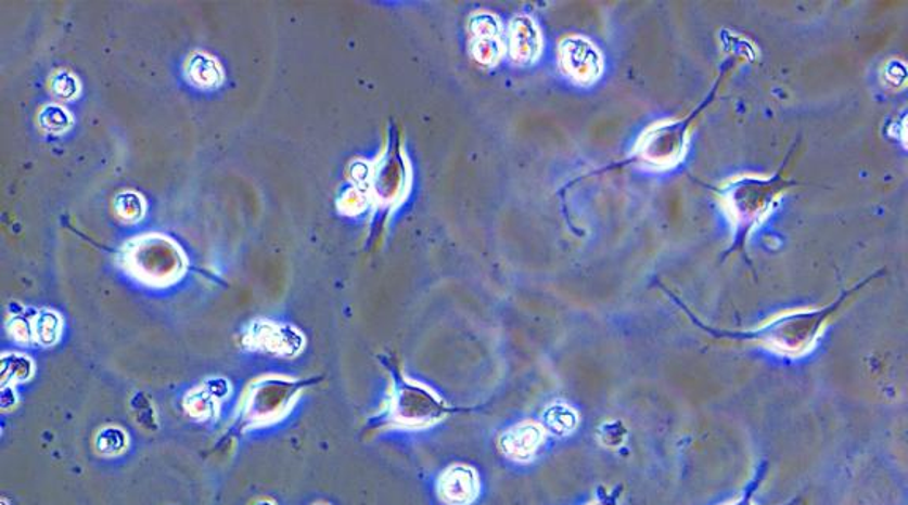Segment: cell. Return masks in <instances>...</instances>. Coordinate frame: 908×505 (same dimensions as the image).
<instances>
[{"label":"cell","mask_w":908,"mask_h":505,"mask_svg":"<svg viewBox=\"0 0 908 505\" xmlns=\"http://www.w3.org/2000/svg\"><path fill=\"white\" fill-rule=\"evenodd\" d=\"M443 500L452 505H466L476 497L477 479L473 470L457 466L447 470L439 483Z\"/></svg>","instance_id":"obj_8"},{"label":"cell","mask_w":908,"mask_h":505,"mask_svg":"<svg viewBox=\"0 0 908 505\" xmlns=\"http://www.w3.org/2000/svg\"><path fill=\"white\" fill-rule=\"evenodd\" d=\"M410 181L407 160L401 155L398 145H394L393 152L387 154L384 161L374 174V195L383 204H397L404 199L405 192Z\"/></svg>","instance_id":"obj_7"},{"label":"cell","mask_w":908,"mask_h":505,"mask_svg":"<svg viewBox=\"0 0 908 505\" xmlns=\"http://www.w3.org/2000/svg\"><path fill=\"white\" fill-rule=\"evenodd\" d=\"M793 185L795 182L786 178L785 166H782L776 174L738 176L716 189L720 206L733 228L730 251L744 248L749 237L768 220L779 200Z\"/></svg>","instance_id":"obj_2"},{"label":"cell","mask_w":908,"mask_h":505,"mask_svg":"<svg viewBox=\"0 0 908 505\" xmlns=\"http://www.w3.org/2000/svg\"><path fill=\"white\" fill-rule=\"evenodd\" d=\"M394 386L391 407L394 424L404 427H427L450 413V407L432 390L401 378L398 373L395 375Z\"/></svg>","instance_id":"obj_4"},{"label":"cell","mask_w":908,"mask_h":505,"mask_svg":"<svg viewBox=\"0 0 908 505\" xmlns=\"http://www.w3.org/2000/svg\"><path fill=\"white\" fill-rule=\"evenodd\" d=\"M879 276V272L866 276L861 282L856 283L852 288L842 290L841 294L827 306L819 308H802V310L786 311V313L778 314L772 320L758 325L755 328H747V331H726V328H716L712 325L703 323L699 318L689 310L681 300L674 294L668 293V296L674 297L675 302L679 308L688 314L689 320L702 328L709 337L716 340L737 341V344H752L764 346L769 351L776 352L785 358H803L809 354L823 335L824 328L828 327L830 321L839 313L842 307L865 288L866 285L873 282Z\"/></svg>","instance_id":"obj_1"},{"label":"cell","mask_w":908,"mask_h":505,"mask_svg":"<svg viewBox=\"0 0 908 505\" xmlns=\"http://www.w3.org/2000/svg\"><path fill=\"white\" fill-rule=\"evenodd\" d=\"M504 47L512 64L520 67L535 65L543 51V36L539 24L528 15L515 16L506 30Z\"/></svg>","instance_id":"obj_6"},{"label":"cell","mask_w":908,"mask_h":505,"mask_svg":"<svg viewBox=\"0 0 908 505\" xmlns=\"http://www.w3.org/2000/svg\"><path fill=\"white\" fill-rule=\"evenodd\" d=\"M726 70L720 73L719 78L714 81L712 91L695 106L688 116L679 119L662 120L653 124L640 134L629 157L624 158L619 166H640L651 171H668L677 168L679 163L685 160L688 154L689 138L692 128L703 111L714 102L720 82H722Z\"/></svg>","instance_id":"obj_3"},{"label":"cell","mask_w":908,"mask_h":505,"mask_svg":"<svg viewBox=\"0 0 908 505\" xmlns=\"http://www.w3.org/2000/svg\"><path fill=\"white\" fill-rule=\"evenodd\" d=\"M540 441H542V435L536 427L523 425L504 436V449L515 458H528L539 448Z\"/></svg>","instance_id":"obj_9"},{"label":"cell","mask_w":908,"mask_h":505,"mask_svg":"<svg viewBox=\"0 0 908 505\" xmlns=\"http://www.w3.org/2000/svg\"><path fill=\"white\" fill-rule=\"evenodd\" d=\"M557 61L561 75L578 88H591L605 70L604 55L587 37L563 38L558 44Z\"/></svg>","instance_id":"obj_5"},{"label":"cell","mask_w":908,"mask_h":505,"mask_svg":"<svg viewBox=\"0 0 908 505\" xmlns=\"http://www.w3.org/2000/svg\"><path fill=\"white\" fill-rule=\"evenodd\" d=\"M758 485H760V483H758V482L752 483V485L749 487L746 491H744L743 496L738 497V500L734 501V503H731L729 505H755L754 504V493H755V490H757ZM785 505H790V504H785Z\"/></svg>","instance_id":"obj_10"}]
</instances>
